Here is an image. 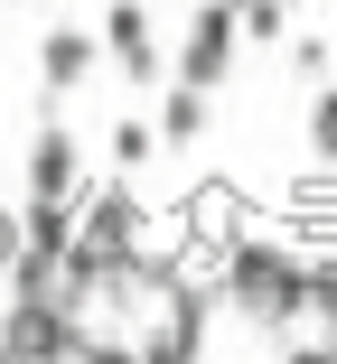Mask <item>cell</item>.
Here are the masks:
<instances>
[{"mask_svg": "<svg viewBox=\"0 0 337 364\" xmlns=\"http://www.w3.org/2000/svg\"><path fill=\"white\" fill-rule=\"evenodd\" d=\"M85 309L66 299V289H10V309H0V355H85Z\"/></svg>", "mask_w": 337, "mask_h": 364, "instance_id": "obj_2", "label": "cell"}, {"mask_svg": "<svg viewBox=\"0 0 337 364\" xmlns=\"http://www.w3.org/2000/svg\"><path fill=\"white\" fill-rule=\"evenodd\" d=\"M216 299H225L244 327H262V336H291V327L309 318V252H291V243H272V234L225 243Z\"/></svg>", "mask_w": 337, "mask_h": 364, "instance_id": "obj_1", "label": "cell"}, {"mask_svg": "<svg viewBox=\"0 0 337 364\" xmlns=\"http://www.w3.org/2000/svg\"><path fill=\"white\" fill-rule=\"evenodd\" d=\"M103 150H113V168H122V178H141V168L160 159V131H150L141 112H122V122L103 131Z\"/></svg>", "mask_w": 337, "mask_h": 364, "instance_id": "obj_9", "label": "cell"}, {"mask_svg": "<svg viewBox=\"0 0 337 364\" xmlns=\"http://www.w3.org/2000/svg\"><path fill=\"white\" fill-rule=\"evenodd\" d=\"M207 112H216V94H197V85H178L169 75V103H160V150H197V140H207Z\"/></svg>", "mask_w": 337, "mask_h": 364, "instance_id": "obj_8", "label": "cell"}, {"mask_svg": "<svg viewBox=\"0 0 337 364\" xmlns=\"http://www.w3.org/2000/svg\"><path fill=\"white\" fill-rule=\"evenodd\" d=\"M10 262H19V215L0 205V271H10Z\"/></svg>", "mask_w": 337, "mask_h": 364, "instance_id": "obj_13", "label": "cell"}, {"mask_svg": "<svg viewBox=\"0 0 337 364\" xmlns=\"http://www.w3.org/2000/svg\"><path fill=\"white\" fill-rule=\"evenodd\" d=\"M328 56H337V47H328V28H309V38H291V65H300L309 85H328Z\"/></svg>", "mask_w": 337, "mask_h": 364, "instance_id": "obj_12", "label": "cell"}, {"mask_svg": "<svg viewBox=\"0 0 337 364\" xmlns=\"http://www.w3.org/2000/svg\"><path fill=\"white\" fill-rule=\"evenodd\" d=\"M103 47H113V65L131 85H169V56H160V28H150L141 0H113L103 10Z\"/></svg>", "mask_w": 337, "mask_h": 364, "instance_id": "obj_5", "label": "cell"}, {"mask_svg": "<svg viewBox=\"0 0 337 364\" xmlns=\"http://www.w3.org/2000/svg\"><path fill=\"white\" fill-rule=\"evenodd\" d=\"M94 56H103L94 28H47V38H38V85H47V94H85V85H94Z\"/></svg>", "mask_w": 337, "mask_h": 364, "instance_id": "obj_7", "label": "cell"}, {"mask_svg": "<svg viewBox=\"0 0 337 364\" xmlns=\"http://www.w3.org/2000/svg\"><path fill=\"white\" fill-rule=\"evenodd\" d=\"M141 234H150V215H141V196H131V178L113 168L103 187H76V243L85 252H103L113 271L141 252Z\"/></svg>", "mask_w": 337, "mask_h": 364, "instance_id": "obj_3", "label": "cell"}, {"mask_svg": "<svg viewBox=\"0 0 337 364\" xmlns=\"http://www.w3.org/2000/svg\"><path fill=\"white\" fill-rule=\"evenodd\" d=\"M234 28H244L253 47H272V38H291V0H234Z\"/></svg>", "mask_w": 337, "mask_h": 364, "instance_id": "obj_10", "label": "cell"}, {"mask_svg": "<svg viewBox=\"0 0 337 364\" xmlns=\"http://www.w3.org/2000/svg\"><path fill=\"white\" fill-rule=\"evenodd\" d=\"M76 187H85V140L66 122H38V140H28V196H76Z\"/></svg>", "mask_w": 337, "mask_h": 364, "instance_id": "obj_6", "label": "cell"}, {"mask_svg": "<svg viewBox=\"0 0 337 364\" xmlns=\"http://www.w3.org/2000/svg\"><path fill=\"white\" fill-rule=\"evenodd\" d=\"M309 150H318V168H337V85H318V103H309Z\"/></svg>", "mask_w": 337, "mask_h": 364, "instance_id": "obj_11", "label": "cell"}, {"mask_svg": "<svg viewBox=\"0 0 337 364\" xmlns=\"http://www.w3.org/2000/svg\"><path fill=\"white\" fill-rule=\"evenodd\" d=\"M234 56H244L234 0H207V10L187 19V38H178V65H169V75H178V85H197V94H216V85L234 75Z\"/></svg>", "mask_w": 337, "mask_h": 364, "instance_id": "obj_4", "label": "cell"}]
</instances>
